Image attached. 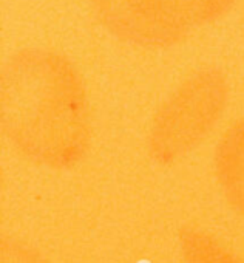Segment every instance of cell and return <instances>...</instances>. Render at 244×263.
Masks as SVG:
<instances>
[{"label": "cell", "mask_w": 244, "mask_h": 263, "mask_svg": "<svg viewBox=\"0 0 244 263\" xmlns=\"http://www.w3.org/2000/svg\"><path fill=\"white\" fill-rule=\"evenodd\" d=\"M236 0H90L99 24L114 37L149 48L182 42L195 28L222 17Z\"/></svg>", "instance_id": "cell-2"}, {"label": "cell", "mask_w": 244, "mask_h": 263, "mask_svg": "<svg viewBox=\"0 0 244 263\" xmlns=\"http://www.w3.org/2000/svg\"><path fill=\"white\" fill-rule=\"evenodd\" d=\"M0 124L30 160L51 166L80 160L91 141V115L76 67L53 50L13 53L0 76Z\"/></svg>", "instance_id": "cell-1"}, {"label": "cell", "mask_w": 244, "mask_h": 263, "mask_svg": "<svg viewBox=\"0 0 244 263\" xmlns=\"http://www.w3.org/2000/svg\"><path fill=\"white\" fill-rule=\"evenodd\" d=\"M227 96L226 76L216 68L182 81L152 118L147 134L152 157L167 163L201 144L222 116Z\"/></svg>", "instance_id": "cell-3"}, {"label": "cell", "mask_w": 244, "mask_h": 263, "mask_svg": "<svg viewBox=\"0 0 244 263\" xmlns=\"http://www.w3.org/2000/svg\"><path fill=\"white\" fill-rule=\"evenodd\" d=\"M215 161L222 181L244 192V118L233 122L218 141Z\"/></svg>", "instance_id": "cell-4"}]
</instances>
